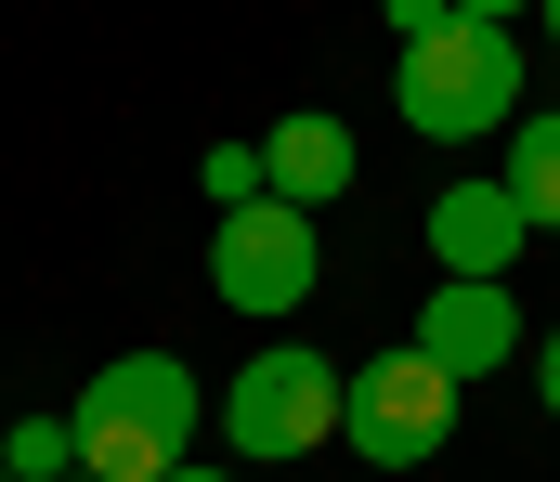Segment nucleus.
Segmentation results:
<instances>
[{"mask_svg":"<svg viewBox=\"0 0 560 482\" xmlns=\"http://www.w3.org/2000/svg\"><path fill=\"white\" fill-rule=\"evenodd\" d=\"M66 431H79L92 482H170L183 444H196V365L183 352H105L92 391L66 404Z\"/></svg>","mask_w":560,"mask_h":482,"instance_id":"nucleus-1","label":"nucleus"},{"mask_svg":"<svg viewBox=\"0 0 560 482\" xmlns=\"http://www.w3.org/2000/svg\"><path fill=\"white\" fill-rule=\"evenodd\" d=\"M392 105L418 118V144H495L509 118H522V39L509 26H430L405 39V66H392Z\"/></svg>","mask_w":560,"mask_h":482,"instance_id":"nucleus-2","label":"nucleus"},{"mask_svg":"<svg viewBox=\"0 0 560 482\" xmlns=\"http://www.w3.org/2000/svg\"><path fill=\"white\" fill-rule=\"evenodd\" d=\"M339 418H352V378L326 352H248L222 391L235 457H313V444H339Z\"/></svg>","mask_w":560,"mask_h":482,"instance_id":"nucleus-3","label":"nucleus"},{"mask_svg":"<svg viewBox=\"0 0 560 482\" xmlns=\"http://www.w3.org/2000/svg\"><path fill=\"white\" fill-rule=\"evenodd\" d=\"M313 274H326V248H313V209H287V196H261V209H222L209 222V287H222V314H300L313 301Z\"/></svg>","mask_w":560,"mask_h":482,"instance_id":"nucleus-4","label":"nucleus"},{"mask_svg":"<svg viewBox=\"0 0 560 482\" xmlns=\"http://www.w3.org/2000/svg\"><path fill=\"white\" fill-rule=\"evenodd\" d=\"M443 431H456V378L430 365L418 339L378 352V365H352V418H339V444H352L365 470H418V457H443Z\"/></svg>","mask_w":560,"mask_h":482,"instance_id":"nucleus-5","label":"nucleus"},{"mask_svg":"<svg viewBox=\"0 0 560 482\" xmlns=\"http://www.w3.org/2000/svg\"><path fill=\"white\" fill-rule=\"evenodd\" d=\"M535 248V222H522V196L482 169V183H443L430 196V261L456 274V287H509V261Z\"/></svg>","mask_w":560,"mask_h":482,"instance_id":"nucleus-6","label":"nucleus"},{"mask_svg":"<svg viewBox=\"0 0 560 482\" xmlns=\"http://www.w3.org/2000/svg\"><path fill=\"white\" fill-rule=\"evenodd\" d=\"M418 352L469 391V378L522 365V301H509V287H456V274H443V287H430V314H418Z\"/></svg>","mask_w":560,"mask_h":482,"instance_id":"nucleus-7","label":"nucleus"},{"mask_svg":"<svg viewBox=\"0 0 560 482\" xmlns=\"http://www.w3.org/2000/svg\"><path fill=\"white\" fill-rule=\"evenodd\" d=\"M261 183H275L287 209L352 196V131H339V118H275V131H261Z\"/></svg>","mask_w":560,"mask_h":482,"instance_id":"nucleus-8","label":"nucleus"},{"mask_svg":"<svg viewBox=\"0 0 560 482\" xmlns=\"http://www.w3.org/2000/svg\"><path fill=\"white\" fill-rule=\"evenodd\" d=\"M495 183L522 196V222H535V235H560V105H535V118H522V144L495 157Z\"/></svg>","mask_w":560,"mask_h":482,"instance_id":"nucleus-9","label":"nucleus"},{"mask_svg":"<svg viewBox=\"0 0 560 482\" xmlns=\"http://www.w3.org/2000/svg\"><path fill=\"white\" fill-rule=\"evenodd\" d=\"M0 482H79V431L66 418H13L0 431Z\"/></svg>","mask_w":560,"mask_h":482,"instance_id":"nucleus-10","label":"nucleus"},{"mask_svg":"<svg viewBox=\"0 0 560 482\" xmlns=\"http://www.w3.org/2000/svg\"><path fill=\"white\" fill-rule=\"evenodd\" d=\"M261 144H209V209H261Z\"/></svg>","mask_w":560,"mask_h":482,"instance_id":"nucleus-11","label":"nucleus"},{"mask_svg":"<svg viewBox=\"0 0 560 482\" xmlns=\"http://www.w3.org/2000/svg\"><path fill=\"white\" fill-rule=\"evenodd\" d=\"M378 13H392L405 39H430V26H456V0H378Z\"/></svg>","mask_w":560,"mask_h":482,"instance_id":"nucleus-12","label":"nucleus"},{"mask_svg":"<svg viewBox=\"0 0 560 482\" xmlns=\"http://www.w3.org/2000/svg\"><path fill=\"white\" fill-rule=\"evenodd\" d=\"M535 391H548V418H560V326L535 339Z\"/></svg>","mask_w":560,"mask_h":482,"instance_id":"nucleus-13","label":"nucleus"},{"mask_svg":"<svg viewBox=\"0 0 560 482\" xmlns=\"http://www.w3.org/2000/svg\"><path fill=\"white\" fill-rule=\"evenodd\" d=\"M456 13H469V26H522L535 0H456Z\"/></svg>","mask_w":560,"mask_h":482,"instance_id":"nucleus-14","label":"nucleus"},{"mask_svg":"<svg viewBox=\"0 0 560 482\" xmlns=\"http://www.w3.org/2000/svg\"><path fill=\"white\" fill-rule=\"evenodd\" d=\"M535 26H548V52H560V0H535Z\"/></svg>","mask_w":560,"mask_h":482,"instance_id":"nucleus-15","label":"nucleus"},{"mask_svg":"<svg viewBox=\"0 0 560 482\" xmlns=\"http://www.w3.org/2000/svg\"><path fill=\"white\" fill-rule=\"evenodd\" d=\"M170 482H235V470H196V457H183V470H170Z\"/></svg>","mask_w":560,"mask_h":482,"instance_id":"nucleus-16","label":"nucleus"},{"mask_svg":"<svg viewBox=\"0 0 560 482\" xmlns=\"http://www.w3.org/2000/svg\"><path fill=\"white\" fill-rule=\"evenodd\" d=\"M79 482H92V470H79Z\"/></svg>","mask_w":560,"mask_h":482,"instance_id":"nucleus-17","label":"nucleus"}]
</instances>
